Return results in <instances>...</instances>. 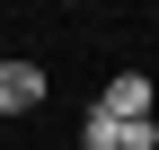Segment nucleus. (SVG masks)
Masks as SVG:
<instances>
[{
	"label": "nucleus",
	"instance_id": "nucleus-1",
	"mask_svg": "<svg viewBox=\"0 0 159 150\" xmlns=\"http://www.w3.org/2000/svg\"><path fill=\"white\" fill-rule=\"evenodd\" d=\"M44 97H53V80H44V62H27V53H0V124H18V115H35Z\"/></svg>",
	"mask_w": 159,
	"mask_h": 150
},
{
	"label": "nucleus",
	"instance_id": "nucleus-2",
	"mask_svg": "<svg viewBox=\"0 0 159 150\" xmlns=\"http://www.w3.org/2000/svg\"><path fill=\"white\" fill-rule=\"evenodd\" d=\"M97 115H115V124H142V115H159L150 71H115V80H106V97H97Z\"/></svg>",
	"mask_w": 159,
	"mask_h": 150
},
{
	"label": "nucleus",
	"instance_id": "nucleus-3",
	"mask_svg": "<svg viewBox=\"0 0 159 150\" xmlns=\"http://www.w3.org/2000/svg\"><path fill=\"white\" fill-rule=\"evenodd\" d=\"M80 150H124V124L89 106V115H80Z\"/></svg>",
	"mask_w": 159,
	"mask_h": 150
},
{
	"label": "nucleus",
	"instance_id": "nucleus-4",
	"mask_svg": "<svg viewBox=\"0 0 159 150\" xmlns=\"http://www.w3.org/2000/svg\"><path fill=\"white\" fill-rule=\"evenodd\" d=\"M124 150H159V115H142V124H124Z\"/></svg>",
	"mask_w": 159,
	"mask_h": 150
},
{
	"label": "nucleus",
	"instance_id": "nucleus-5",
	"mask_svg": "<svg viewBox=\"0 0 159 150\" xmlns=\"http://www.w3.org/2000/svg\"><path fill=\"white\" fill-rule=\"evenodd\" d=\"M0 133H9V124H0Z\"/></svg>",
	"mask_w": 159,
	"mask_h": 150
}]
</instances>
